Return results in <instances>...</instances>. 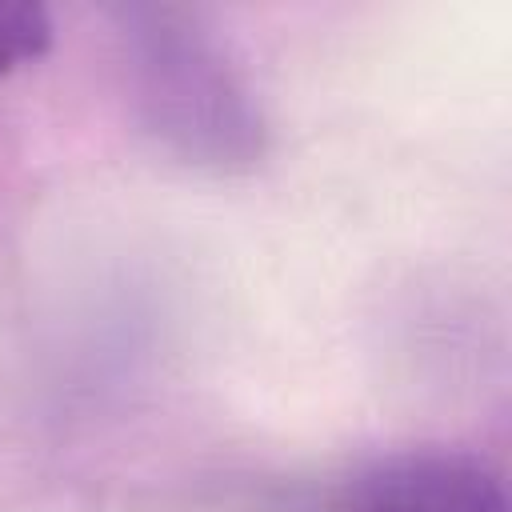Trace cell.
<instances>
[{
	"label": "cell",
	"instance_id": "1",
	"mask_svg": "<svg viewBox=\"0 0 512 512\" xmlns=\"http://www.w3.org/2000/svg\"><path fill=\"white\" fill-rule=\"evenodd\" d=\"M132 120L168 160L236 176L268 152V120L228 40L200 8L128 0L108 8Z\"/></svg>",
	"mask_w": 512,
	"mask_h": 512
},
{
	"label": "cell",
	"instance_id": "2",
	"mask_svg": "<svg viewBox=\"0 0 512 512\" xmlns=\"http://www.w3.org/2000/svg\"><path fill=\"white\" fill-rule=\"evenodd\" d=\"M340 512H508V496L484 456L428 444L372 460Z\"/></svg>",
	"mask_w": 512,
	"mask_h": 512
},
{
	"label": "cell",
	"instance_id": "3",
	"mask_svg": "<svg viewBox=\"0 0 512 512\" xmlns=\"http://www.w3.org/2000/svg\"><path fill=\"white\" fill-rule=\"evenodd\" d=\"M52 12L36 0H0V80L36 64L52 48Z\"/></svg>",
	"mask_w": 512,
	"mask_h": 512
}]
</instances>
